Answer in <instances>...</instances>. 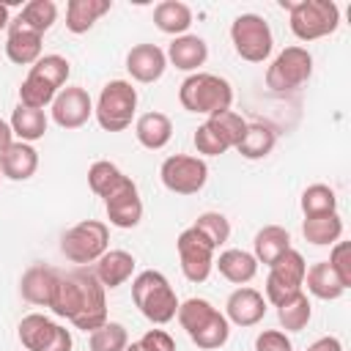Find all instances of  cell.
I'll return each instance as SVG.
<instances>
[{
	"label": "cell",
	"instance_id": "1",
	"mask_svg": "<svg viewBox=\"0 0 351 351\" xmlns=\"http://www.w3.org/2000/svg\"><path fill=\"white\" fill-rule=\"evenodd\" d=\"M49 310L58 318L71 321L82 332H93L107 321V296L104 285L93 271L80 266L77 271L60 274L49 299Z\"/></svg>",
	"mask_w": 351,
	"mask_h": 351
},
{
	"label": "cell",
	"instance_id": "41",
	"mask_svg": "<svg viewBox=\"0 0 351 351\" xmlns=\"http://www.w3.org/2000/svg\"><path fill=\"white\" fill-rule=\"evenodd\" d=\"M332 271L337 274V280L346 285V291L351 288V244L348 241H335L332 244V252H329V261Z\"/></svg>",
	"mask_w": 351,
	"mask_h": 351
},
{
	"label": "cell",
	"instance_id": "13",
	"mask_svg": "<svg viewBox=\"0 0 351 351\" xmlns=\"http://www.w3.org/2000/svg\"><path fill=\"white\" fill-rule=\"evenodd\" d=\"M159 176H162V184L170 192H176V195H195L208 181V165L200 156L173 154V156H167L162 162Z\"/></svg>",
	"mask_w": 351,
	"mask_h": 351
},
{
	"label": "cell",
	"instance_id": "47",
	"mask_svg": "<svg viewBox=\"0 0 351 351\" xmlns=\"http://www.w3.org/2000/svg\"><path fill=\"white\" fill-rule=\"evenodd\" d=\"M123 351H145V348L140 346V340H134V343H129V346H126Z\"/></svg>",
	"mask_w": 351,
	"mask_h": 351
},
{
	"label": "cell",
	"instance_id": "20",
	"mask_svg": "<svg viewBox=\"0 0 351 351\" xmlns=\"http://www.w3.org/2000/svg\"><path fill=\"white\" fill-rule=\"evenodd\" d=\"M167 63H173L178 71H189L195 74L206 58H208V44L200 38V36H192V33H184V36H176L165 52Z\"/></svg>",
	"mask_w": 351,
	"mask_h": 351
},
{
	"label": "cell",
	"instance_id": "11",
	"mask_svg": "<svg viewBox=\"0 0 351 351\" xmlns=\"http://www.w3.org/2000/svg\"><path fill=\"white\" fill-rule=\"evenodd\" d=\"M304 271L307 263L302 258V252H296L293 247L269 266V277H266V302H271L274 307L285 304L288 299H293L296 293H302L304 285Z\"/></svg>",
	"mask_w": 351,
	"mask_h": 351
},
{
	"label": "cell",
	"instance_id": "29",
	"mask_svg": "<svg viewBox=\"0 0 351 351\" xmlns=\"http://www.w3.org/2000/svg\"><path fill=\"white\" fill-rule=\"evenodd\" d=\"M154 25L167 36H184L192 25V8L181 0H162L154 8Z\"/></svg>",
	"mask_w": 351,
	"mask_h": 351
},
{
	"label": "cell",
	"instance_id": "12",
	"mask_svg": "<svg viewBox=\"0 0 351 351\" xmlns=\"http://www.w3.org/2000/svg\"><path fill=\"white\" fill-rule=\"evenodd\" d=\"M19 343L27 351H71V332L41 313H30L19 321Z\"/></svg>",
	"mask_w": 351,
	"mask_h": 351
},
{
	"label": "cell",
	"instance_id": "36",
	"mask_svg": "<svg viewBox=\"0 0 351 351\" xmlns=\"http://www.w3.org/2000/svg\"><path fill=\"white\" fill-rule=\"evenodd\" d=\"M304 217H321V214H335L337 211V195L332 186L326 184H310L304 192H302V200H299Z\"/></svg>",
	"mask_w": 351,
	"mask_h": 351
},
{
	"label": "cell",
	"instance_id": "6",
	"mask_svg": "<svg viewBox=\"0 0 351 351\" xmlns=\"http://www.w3.org/2000/svg\"><path fill=\"white\" fill-rule=\"evenodd\" d=\"M280 5L291 14V33L299 41L324 38L340 25V8L332 0H280Z\"/></svg>",
	"mask_w": 351,
	"mask_h": 351
},
{
	"label": "cell",
	"instance_id": "44",
	"mask_svg": "<svg viewBox=\"0 0 351 351\" xmlns=\"http://www.w3.org/2000/svg\"><path fill=\"white\" fill-rule=\"evenodd\" d=\"M307 351H343V343L335 335H326V337H318Z\"/></svg>",
	"mask_w": 351,
	"mask_h": 351
},
{
	"label": "cell",
	"instance_id": "23",
	"mask_svg": "<svg viewBox=\"0 0 351 351\" xmlns=\"http://www.w3.org/2000/svg\"><path fill=\"white\" fill-rule=\"evenodd\" d=\"M36 170H38V151L30 143L16 140V143H11L0 154V173H3V178L27 181Z\"/></svg>",
	"mask_w": 351,
	"mask_h": 351
},
{
	"label": "cell",
	"instance_id": "14",
	"mask_svg": "<svg viewBox=\"0 0 351 351\" xmlns=\"http://www.w3.org/2000/svg\"><path fill=\"white\" fill-rule=\"evenodd\" d=\"M176 250H178V263L184 277L189 282H206L214 269V247L195 228H186L178 233Z\"/></svg>",
	"mask_w": 351,
	"mask_h": 351
},
{
	"label": "cell",
	"instance_id": "18",
	"mask_svg": "<svg viewBox=\"0 0 351 351\" xmlns=\"http://www.w3.org/2000/svg\"><path fill=\"white\" fill-rule=\"evenodd\" d=\"M58 277H60V271L47 266V263L27 266L22 280H19L22 299L30 302V304H38V307H49V299H52V291L58 285Z\"/></svg>",
	"mask_w": 351,
	"mask_h": 351
},
{
	"label": "cell",
	"instance_id": "4",
	"mask_svg": "<svg viewBox=\"0 0 351 351\" xmlns=\"http://www.w3.org/2000/svg\"><path fill=\"white\" fill-rule=\"evenodd\" d=\"M178 101L186 112H197V115H219L225 110H230L233 104V88L225 77L219 74H208V71H195L189 74L181 88H178Z\"/></svg>",
	"mask_w": 351,
	"mask_h": 351
},
{
	"label": "cell",
	"instance_id": "30",
	"mask_svg": "<svg viewBox=\"0 0 351 351\" xmlns=\"http://www.w3.org/2000/svg\"><path fill=\"white\" fill-rule=\"evenodd\" d=\"M302 236L315 244V247H329L335 241H340L343 236V219L340 214H321V217H304L302 222Z\"/></svg>",
	"mask_w": 351,
	"mask_h": 351
},
{
	"label": "cell",
	"instance_id": "34",
	"mask_svg": "<svg viewBox=\"0 0 351 351\" xmlns=\"http://www.w3.org/2000/svg\"><path fill=\"white\" fill-rule=\"evenodd\" d=\"M55 19H58V5L52 0H30V3L22 5L19 16H16L19 25L30 27L38 36H44L55 25Z\"/></svg>",
	"mask_w": 351,
	"mask_h": 351
},
{
	"label": "cell",
	"instance_id": "31",
	"mask_svg": "<svg viewBox=\"0 0 351 351\" xmlns=\"http://www.w3.org/2000/svg\"><path fill=\"white\" fill-rule=\"evenodd\" d=\"M274 143H277V134L269 123H247V132L236 145V151L244 159H266L274 151Z\"/></svg>",
	"mask_w": 351,
	"mask_h": 351
},
{
	"label": "cell",
	"instance_id": "24",
	"mask_svg": "<svg viewBox=\"0 0 351 351\" xmlns=\"http://www.w3.org/2000/svg\"><path fill=\"white\" fill-rule=\"evenodd\" d=\"M134 137H137V143H140L143 148L159 151V148H165V145L170 143V137H173V123H170V118H167L165 112H156V110L143 112V115L134 121Z\"/></svg>",
	"mask_w": 351,
	"mask_h": 351
},
{
	"label": "cell",
	"instance_id": "48",
	"mask_svg": "<svg viewBox=\"0 0 351 351\" xmlns=\"http://www.w3.org/2000/svg\"><path fill=\"white\" fill-rule=\"evenodd\" d=\"M0 178H3V173H0Z\"/></svg>",
	"mask_w": 351,
	"mask_h": 351
},
{
	"label": "cell",
	"instance_id": "15",
	"mask_svg": "<svg viewBox=\"0 0 351 351\" xmlns=\"http://www.w3.org/2000/svg\"><path fill=\"white\" fill-rule=\"evenodd\" d=\"M49 107H52V121L60 129H80L93 115V101H90L88 90L80 88V85L60 88Z\"/></svg>",
	"mask_w": 351,
	"mask_h": 351
},
{
	"label": "cell",
	"instance_id": "10",
	"mask_svg": "<svg viewBox=\"0 0 351 351\" xmlns=\"http://www.w3.org/2000/svg\"><path fill=\"white\" fill-rule=\"evenodd\" d=\"M313 74V55L304 47H285L266 69V85L274 93L302 88Z\"/></svg>",
	"mask_w": 351,
	"mask_h": 351
},
{
	"label": "cell",
	"instance_id": "22",
	"mask_svg": "<svg viewBox=\"0 0 351 351\" xmlns=\"http://www.w3.org/2000/svg\"><path fill=\"white\" fill-rule=\"evenodd\" d=\"M132 271H134V255L126 252V250H107L93 266V274L104 285V291L107 288H121L123 282H129Z\"/></svg>",
	"mask_w": 351,
	"mask_h": 351
},
{
	"label": "cell",
	"instance_id": "2",
	"mask_svg": "<svg viewBox=\"0 0 351 351\" xmlns=\"http://www.w3.org/2000/svg\"><path fill=\"white\" fill-rule=\"evenodd\" d=\"M181 329L189 335V340L203 348V351H214L222 348L230 337V324L225 318V313H219L208 299H186L178 302V313H176Z\"/></svg>",
	"mask_w": 351,
	"mask_h": 351
},
{
	"label": "cell",
	"instance_id": "42",
	"mask_svg": "<svg viewBox=\"0 0 351 351\" xmlns=\"http://www.w3.org/2000/svg\"><path fill=\"white\" fill-rule=\"evenodd\" d=\"M255 351H293V343L282 329H263L255 337Z\"/></svg>",
	"mask_w": 351,
	"mask_h": 351
},
{
	"label": "cell",
	"instance_id": "46",
	"mask_svg": "<svg viewBox=\"0 0 351 351\" xmlns=\"http://www.w3.org/2000/svg\"><path fill=\"white\" fill-rule=\"evenodd\" d=\"M11 25V19H8V3H0V30H5Z\"/></svg>",
	"mask_w": 351,
	"mask_h": 351
},
{
	"label": "cell",
	"instance_id": "43",
	"mask_svg": "<svg viewBox=\"0 0 351 351\" xmlns=\"http://www.w3.org/2000/svg\"><path fill=\"white\" fill-rule=\"evenodd\" d=\"M140 346L145 351H176V340L165 332V329H148L140 337Z\"/></svg>",
	"mask_w": 351,
	"mask_h": 351
},
{
	"label": "cell",
	"instance_id": "39",
	"mask_svg": "<svg viewBox=\"0 0 351 351\" xmlns=\"http://www.w3.org/2000/svg\"><path fill=\"white\" fill-rule=\"evenodd\" d=\"M206 121L219 132V137L228 143V148H236V145L241 143L244 132H247V121H244L239 112H233V110H225V112L211 115V118H206Z\"/></svg>",
	"mask_w": 351,
	"mask_h": 351
},
{
	"label": "cell",
	"instance_id": "3",
	"mask_svg": "<svg viewBox=\"0 0 351 351\" xmlns=\"http://www.w3.org/2000/svg\"><path fill=\"white\" fill-rule=\"evenodd\" d=\"M69 74H71V63L63 55H41L27 69V77L19 85V104L44 110L47 104H52L58 90L66 85Z\"/></svg>",
	"mask_w": 351,
	"mask_h": 351
},
{
	"label": "cell",
	"instance_id": "5",
	"mask_svg": "<svg viewBox=\"0 0 351 351\" xmlns=\"http://www.w3.org/2000/svg\"><path fill=\"white\" fill-rule=\"evenodd\" d=\"M132 299L143 318H148L156 326L173 321L178 313V296L170 280L156 269H145L132 280Z\"/></svg>",
	"mask_w": 351,
	"mask_h": 351
},
{
	"label": "cell",
	"instance_id": "26",
	"mask_svg": "<svg viewBox=\"0 0 351 351\" xmlns=\"http://www.w3.org/2000/svg\"><path fill=\"white\" fill-rule=\"evenodd\" d=\"M252 255L258 263L263 266H271L274 261H280L288 250H291V233L280 225H266L255 233V241H252Z\"/></svg>",
	"mask_w": 351,
	"mask_h": 351
},
{
	"label": "cell",
	"instance_id": "38",
	"mask_svg": "<svg viewBox=\"0 0 351 351\" xmlns=\"http://www.w3.org/2000/svg\"><path fill=\"white\" fill-rule=\"evenodd\" d=\"M88 346H90V351H123L129 346L126 326L115 324V321H107V324H101L99 329L90 332Z\"/></svg>",
	"mask_w": 351,
	"mask_h": 351
},
{
	"label": "cell",
	"instance_id": "45",
	"mask_svg": "<svg viewBox=\"0 0 351 351\" xmlns=\"http://www.w3.org/2000/svg\"><path fill=\"white\" fill-rule=\"evenodd\" d=\"M14 143V132H11V123H5L3 118H0V154L8 148Z\"/></svg>",
	"mask_w": 351,
	"mask_h": 351
},
{
	"label": "cell",
	"instance_id": "33",
	"mask_svg": "<svg viewBox=\"0 0 351 351\" xmlns=\"http://www.w3.org/2000/svg\"><path fill=\"white\" fill-rule=\"evenodd\" d=\"M126 178H129V176H123L121 167L112 165V162H107V159H99V162H93V165L88 167V186H90L93 195H99V197H104V200H107L115 189H121Z\"/></svg>",
	"mask_w": 351,
	"mask_h": 351
},
{
	"label": "cell",
	"instance_id": "28",
	"mask_svg": "<svg viewBox=\"0 0 351 351\" xmlns=\"http://www.w3.org/2000/svg\"><path fill=\"white\" fill-rule=\"evenodd\" d=\"M304 285L315 299H324V302H335L346 293V285L337 280V274L326 261H318L304 271Z\"/></svg>",
	"mask_w": 351,
	"mask_h": 351
},
{
	"label": "cell",
	"instance_id": "27",
	"mask_svg": "<svg viewBox=\"0 0 351 351\" xmlns=\"http://www.w3.org/2000/svg\"><path fill=\"white\" fill-rule=\"evenodd\" d=\"M214 266L233 285H247L258 274L255 255L252 252H244V250H225V252H219V258L214 261Z\"/></svg>",
	"mask_w": 351,
	"mask_h": 351
},
{
	"label": "cell",
	"instance_id": "7",
	"mask_svg": "<svg viewBox=\"0 0 351 351\" xmlns=\"http://www.w3.org/2000/svg\"><path fill=\"white\" fill-rule=\"evenodd\" d=\"M137 112V90L126 80H110L93 107V115L104 132H123Z\"/></svg>",
	"mask_w": 351,
	"mask_h": 351
},
{
	"label": "cell",
	"instance_id": "17",
	"mask_svg": "<svg viewBox=\"0 0 351 351\" xmlns=\"http://www.w3.org/2000/svg\"><path fill=\"white\" fill-rule=\"evenodd\" d=\"M266 299L261 291L244 285V288H236L228 302H225V318L228 324H236V326H255L258 321H263L266 315Z\"/></svg>",
	"mask_w": 351,
	"mask_h": 351
},
{
	"label": "cell",
	"instance_id": "32",
	"mask_svg": "<svg viewBox=\"0 0 351 351\" xmlns=\"http://www.w3.org/2000/svg\"><path fill=\"white\" fill-rule=\"evenodd\" d=\"M11 132L22 143H30L33 145L47 132V115H44V110H33V107L16 104V110L11 112Z\"/></svg>",
	"mask_w": 351,
	"mask_h": 351
},
{
	"label": "cell",
	"instance_id": "9",
	"mask_svg": "<svg viewBox=\"0 0 351 351\" xmlns=\"http://www.w3.org/2000/svg\"><path fill=\"white\" fill-rule=\"evenodd\" d=\"M230 41L236 55L247 63H263L274 47L271 27L261 14H239L230 25Z\"/></svg>",
	"mask_w": 351,
	"mask_h": 351
},
{
	"label": "cell",
	"instance_id": "25",
	"mask_svg": "<svg viewBox=\"0 0 351 351\" xmlns=\"http://www.w3.org/2000/svg\"><path fill=\"white\" fill-rule=\"evenodd\" d=\"M110 8H112V0H69V5H66V30L74 33V36L88 33Z\"/></svg>",
	"mask_w": 351,
	"mask_h": 351
},
{
	"label": "cell",
	"instance_id": "35",
	"mask_svg": "<svg viewBox=\"0 0 351 351\" xmlns=\"http://www.w3.org/2000/svg\"><path fill=\"white\" fill-rule=\"evenodd\" d=\"M277 318H280L285 332H302L310 324V318H313V304H310L307 293L302 291L293 299H288L285 304H280L277 307Z\"/></svg>",
	"mask_w": 351,
	"mask_h": 351
},
{
	"label": "cell",
	"instance_id": "37",
	"mask_svg": "<svg viewBox=\"0 0 351 351\" xmlns=\"http://www.w3.org/2000/svg\"><path fill=\"white\" fill-rule=\"evenodd\" d=\"M192 228H195L214 250H219V247L230 239V222H228V217L219 214V211H203V214L195 219Z\"/></svg>",
	"mask_w": 351,
	"mask_h": 351
},
{
	"label": "cell",
	"instance_id": "16",
	"mask_svg": "<svg viewBox=\"0 0 351 351\" xmlns=\"http://www.w3.org/2000/svg\"><path fill=\"white\" fill-rule=\"evenodd\" d=\"M104 211H107V219L110 225L115 228H137L140 219H143V200H140V192H137V184L132 178L123 181L121 189H115L107 200H104Z\"/></svg>",
	"mask_w": 351,
	"mask_h": 351
},
{
	"label": "cell",
	"instance_id": "8",
	"mask_svg": "<svg viewBox=\"0 0 351 351\" xmlns=\"http://www.w3.org/2000/svg\"><path fill=\"white\" fill-rule=\"evenodd\" d=\"M110 250V228L101 219H82L60 239V252L77 266L96 263Z\"/></svg>",
	"mask_w": 351,
	"mask_h": 351
},
{
	"label": "cell",
	"instance_id": "21",
	"mask_svg": "<svg viewBox=\"0 0 351 351\" xmlns=\"http://www.w3.org/2000/svg\"><path fill=\"white\" fill-rule=\"evenodd\" d=\"M5 55H8V60L16 63V66H33V63L41 58V36L14 19V22L8 25Z\"/></svg>",
	"mask_w": 351,
	"mask_h": 351
},
{
	"label": "cell",
	"instance_id": "19",
	"mask_svg": "<svg viewBox=\"0 0 351 351\" xmlns=\"http://www.w3.org/2000/svg\"><path fill=\"white\" fill-rule=\"evenodd\" d=\"M167 69V58L156 44H134L126 55V71L137 82H156Z\"/></svg>",
	"mask_w": 351,
	"mask_h": 351
},
{
	"label": "cell",
	"instance_id": "40",
	"mask_svg": "<svg viewBox=\"0 0 351 351\" xmlns=\"http://www.w3.org/2000/svg\"><path fill=\"white\" fill-rule=\"evenodd\" d=\"M195 148H197V154H203V156H219V154H225L228 151V143L219 137V132L208 123V121H203L200 126H197V132H195Z\"/></svg>",
	"mask_w": 351,
	"mask_h": 351
}]
</instances>
